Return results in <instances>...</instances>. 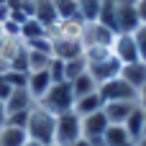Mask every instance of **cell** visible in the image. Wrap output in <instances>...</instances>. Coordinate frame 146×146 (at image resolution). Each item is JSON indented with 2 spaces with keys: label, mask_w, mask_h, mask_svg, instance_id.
I'll return each mask as SVG.
<instances>
[{
  "label": "cell",
  "mask_w": 146,
  "mask_h": 146,
  "mask_svg": "<svg viewBox=\"0 0 146 146\" xmlns=\"http://www.w3.org/2000/svg\"><path fill=\"white\" fill-rule=\"evenodd\" d=\"M0 77H3V74H0Z\"/></svg>",
  "instance_id": "bcb514c9"
},
{
  "label": "cell",
  "mask_w": 146,
  "mask_h": 146,
  "mask_svg": "<svg viewBox=\"0 0 146 146\" xmlns=\"http://www.w3.org/2000/svg\"><path fill=\"white\" fill-rule=\"evenodd\" d=\"M115 10H118V0H100V10H98V21L103 26H108L110 31H115ZM118 33V31H115Z\"/></svg>",
  "instance_id": "44dd1931"
},
{
  "label": "cell",
  "mask_w": 146,
  "mask_h": 146,
  "mask_svg": "<svg viewBox=\"0 0 146 146\" xmlns=\"http://www.w3.org/2000/svg\"><path fill=\"white\" fill-rule=\"evenodd\" d=\"M98 10H100V0H85V3H80V18L82 21H98Z\"/></svg>",
  "instance_id": "484cf974"
},
{
  "label": "cell",
  "mask_w": 146,
  "mask_h": 146,
  "mask_svg": "<svg viewBox=\"0 0 146 146\" xmlns=\"http://www.w3.org/2000/svg\"><path fill=\"white\" fill-rule=\"evenodd\" d=\"M98 92L103 95L105 103H115V100H133L136 103V90L121 74L113 77V80H108V82H103V85H98Z\"/></svg>",
  "instance_id": "5b68a950"
},
{
  "label": "cell",
  "mask_w": 146,
  "mask_h": 146,
  "mask_svg": "<svg viewBox=\"0 0 146 146\" xmlns=\"http://www.w3.org/2000/svg\"><path fill=\"white\" fill-rule=\"evenodd\" d=\"M77 3H85V0H77Z\"/></svg>",
  "instance_id": "f6af8a7d"
},
{
  "label": "cell",
  "mask_w": 146,
  "mask_h": 146,
  "mask_svg": "<svg viewBox=\"0 0 146 146\" xmlns=\"http://www.w3.org/2000/svg\"><path fill=\"white\" fill-rule=\"evenodd\" d=\"M51 38V54L54 59H62V62H69V59H77L85 54V44L80 38Z\"/></svg>",
  "instance_id": "9c48e42d"
},
{
  "label": "cell",
  "mask_w": 146,
  "mask_h": 146,
  "mask_svg": "<svg viewBox=\"0 0 146 146\" xmlns=\"http://www.w3.org/2000/svg\"><path fill=\"white\" fill-rule=\"evenodd\" d=\"M49 146H59V144H49Z\"/></svg>",
  "instance_id": "ee69618b"
},
{
  "label": "cell",
  "mask_w": 146,
  "mask_h": 146,
  "mask_svg": "<svg viewBox=\"0 0 146 146\" xmlns=\"http://www.w3.org/2000/svg\"><path fill=\"white\" fill-rule=\"evenodd\" d=\"M36 105V100L31 98V92L26 90V87H15L13 92H10V98L5 100V110H8V115L10 113H23V110H31Z\"/></svg>",
  "instance_id": "30bf717a"
},
{
  "label": "cell",
  "mask_w": 146,
  "mask_h": 146,
  "mask_svg": "<svg viewBox=\"0 0 146 146\" xmlns=\"http://www.w3.org/2000/svg\"><path fill=\"white\" fill-rule=\"evenodd\" d=\"M26 146H41V144H36V141H31V139H28V141H26Z\"/></svg>",
  "instance_id": "74e56055"
},
{
  "label": "cell",
  "mask_w": 146,
  "mask_h": 146,
  "mask_svg": "<svg viewBox=\"0 0 146 146\" xmlns=\"http://www.w3.org/2000/svg\"><path fill=\"white\" fill-rule=\"evenodd\" d=\"M26 141H28L26 128H15V126L0 128V146H26Z\"/></svg>",
  "instance_id": "d6986e66"
},
{
  "label": "cell",
  "mask_w": 146,
  "mask_h": 146,
  "mask_svg": "<svg viewBox=\"0 0 146 146\" xmlns=\"http://www.w3.org/2000/svg\"><path fill=\"white\" fill-rule=\"evenodd\" d=\"M10 92H13V87H10V85H8V82H5V80L0 77V100L5 103V100L10 98Z\"/></svg>",
  "instance_id": "4dcf8cb0"
},
{
  "label": "cell",
  "mask_w": 146,
  "mask_h": 146,
  "mask_svg": "<svg viewBox=\"0 0 146 146\" xmlns=\"http://www.w3.org/2000/svg\"><path fill=\"white\" fill-rule=\"evenodd\" d=\"M121 146H136V141H126V144H121Z\"/></svg>",
  "instance_id": "f35d334b"
},
{
  "label": "cell",
  "mask_w": 146,
  "mask_h": 146,
  "mask_svg": "<svg viewBox=\"0 0 146 146\" xmlns=\"http://www.w3.org/2000/svg\"><path fill=\"white\" fill-rule=\"evenodd\" d=\"M5 121H8V110H5V103L0 100V128L5 126Z\"/></svg>",
  "instance_id": "e575fe53"
},
{
  "label": "cell",
  "mask_w": 146,
  "mask_h": 146,
  "mask_svg": "<svg viewBox=\"0 0 146 146\" xmlns=\"http://www.w3.org/2000/svg\"><path fill=\"white\" fill-rule=\"evenodd\" d=\"M121 77H123L133 90H141V87L146 85V62L123 64V67H121Z\"/></svg>",
  "instance_id": "9a60e30c"
},
{
  "label": "cell",
  "mask_w": 146,
  "mask_h": 146,
  "mask_svg": "<svg viewBox=\"0 0 146 146\" xmlns=\"http://www.w3.org/2000/svg\"><path fill=\"white\" fill-rule=\"evenodd\" d=\"M136 105L146 110V85L141 87V90H136Z\"/></svg>",
  "instance_id": "d6a6232c"
},
{
  "label": "cell",
  "mask_w": 146,
  "mask_h": 146,
  "mask_svg": "<svg viewBox=\"0 0 146 146\" xmlns=\"http://www.w3.org/2000/svg\"><path fill=\"white\" fill-rule=\"evenodd\" d=\"M0 38H3V26H0Z\"/></svg>",
  "instance_id": "b9f144b4"
},
{
  "label": "cell",
  "mask_w": 146,
  "mask_h": 146,
  "mask_svg": "<svg viewBox=\"0 0 146 146\" xmlns=\"http://www.w3.org/2000/svg\"><path fill=\"white\" fill-rule=\"evenodd\" d=\"M5 21H10V8H8V3L0 5V26H3Z\"/></svg>",
  "instance_id": "836d02e7"
},
{
  "label": "cell",
  "mask_w": 146,
  "mask_h": 146,
  "mask_svg": "<svg viewBox=\"0 0 146 146\" xmlns=\"http://www.w3.org/2000/svg\"><path fill=\"white\" fill-rule=\"evenodd\" d=\"M51 59H54V56H51L49 51L28 49V72H44V69H49Z\"/></svg>",
  "instance_id": "603a6c76"
},
{
  "label": "cell",
  "mask_w": 146,
  "mask_h": 146,
  "mask_svg": "<svg viewBox=\"0 0 146 146\" xmlns=\"http://www.w3.org/2000/svg\"><path fill=\"white\" fill-rule=\"evenodd\" d=\"M36 103H38L41 108H46L49 113L62 115V113H67V110L74 108V92H72V85H69V82H54V85L44 92V98L36 100Z\"/></svg>",
  "instance_id": "3957f363"
},
{
  "label": "cell",
  "mask_w": 146,
  "mask_h": 146,
  "mask_svg": "<svg viewBox=\"0 0 146 146\" xmlns=\"http://www.w3.org/2000/svg\"><path fill=\"white\" fill-rule=\"evenodd\" d=\"M46 36H49V28H46L41 21H36V18H26V21L21 23V41H23V44L36 41V38H46Z\"/></svg>",
  "instance_id": "2e32d148"
},
{
  "label": "cell",
  "mask_w": 146,
  "mask_h": 146,
  "mask_svg": "<svg viewBox=\"0 0 146 146\" xmlns=\"http://www.w3.org/2000/svg\"><path fill=\"white\" fill-rule=\"evenodd\" d=\"M103 105H105V100H103V95L95 90V92H90V95H82V98H77L72 110H74L80 118H85V115L100 113V110H103Z\"/></svg>",
  "instance_id": "8fae6325"
},
{
  "label": "cell",
  "mask_w": 146,
  "mask_h": 146,
  "mask_svg": "<svg viewBox=\"0 0 146 146\" xmlns=\"http://www.w3.org/2000/svg\"><path fill=\"white\" fill-rule=\"evenodd\" d=\"M54 128H56V115L49 113L46 108H41L38 103L31 108V115H28V126H26V133L31 141L41 146L54 144Z\"/></svg>",
  "instance_id": "7a4b0ae2"
},
{
  "label": "cell",
  "mask_w": 146,
  "mask_h": 146,
  "mask_svg": "<svg viewBox=\"0 0 146 146\" xmlns=\"http://www.w3.org/2000/svg\"><path fill=\"white\" fill-rule=\"evenodd\" d=\"M133 108H136L133 100H115V103L103 105V115L108 118V123H126V118Z\"/></svg>",
  "instance_id": "7c38bea8"
},
{
  "label": "cell",
  "mask_w": 146,
  "mask_h": 146,
  "mask_svg": "<svg viewBox=\"0 0 146 146\" xmlns=\"http://www.w3.org/2000/svg\"><path fill=\"white\" fill-rule=\"evenodd\" d=\"M59 18H80V3L77 0H51Z\"/></svg>",
  "instance_id": "d4e9b609"
},
{
  "label": "cell",
  "mask_w": 146,
  "mask_h": 146,
  "mask_svg": "<svg viewBox=\"0 0 146 146\" xmlns=\"http://www.w3.org/2000/svg\"><path fill=\"white\" fill-rule=\"evenodd\" d=\"M136 13L141 18V26H146V0H136Z\"/></svg>",
  "instance_id": "1f68e13d"
},
{
  "label": "cell",
  "mask_w": 146,
  "mask_h": 146,
  "mask_svg": "<svg viewBox=\"0 0 146 146\" xmlns=\"http://www.w3.org/2000/svg\"><path fill=\"white\" fill-rule=\"evenodd\" d=\"M133 38H136V46H139V56H141V62H146V26H139V31L133 33Z\"/></svg>",
  "instance_id": "f546056e"
},
{
  "label": "cell",
  "mask_w": 146,
  "mask_h": 146,
  "mask_svg": "<svg viewBox=\"0 0 146 146\" xmlns=\"http://www.w3.org/2000/svg\"><path fill=\"white\" fill-rule=\"evenodd\" d=\"M121 3H136V0H121Z\"/></svg>",
  "instance_id": "60d3db41"
},
{
  "label": "cell",
  "mask_w": 146,
  "mask_h": 146,
  "mask_svg": "<svg viewBox=\"0 0 146 146\" xmlns=\"http://www.w3.org/2000/svg\"><path fill=\"white\" fill-rule=\"evenodd\" d=\"M136 146H146V136H141V139L136 141Z\"/></svg>",
  "instance_id": "8d00e7d4"
},
{
  "label": "cell",
  "mask_w": 146,
  "mask_h": 146,
  "mask_svg": "<svg viewBox=\"0 0 146 146\" xmlns=\"http://www.w3.org/2000/svg\"><path fill=\"white\" fill-rule=\"evenodd\" d=\"M144 136H146V110H144Z\"/></svg>",
  "instance_id": "ab89813d"
},
{
  "label": "cell",
  "mask_w": 146,
  "mask_h": 146,
  "mask_svg": "<svg viewBox=\"0 0 146 146\" xmlns=\"http://www.w3.org/2000/svg\"><path fill=\"white\" fill-rule=\"evenodd\" d=\"M3 3H8V0H0V5H3Z\"/></svg>",
  "instance_id": "7bdbcfd3"
},
{
  "label": "cell",
  "mask_w": 146,
  "mask_h": 146,
  "mask_svg": "<svg viewBox=\"0 0 146 146\" xmlns=\"http://www.w3.org/2000/svg\"><path fill=\"white\" fill-rule=\"evenodd\" d=\"M85 72H87V62H85V56H77V59L64 62V82H72V80H77V77L85 74Z\"/></svg>",
  "instance_id": "cb8c5ba5"
},
{
  "label": "cell",
  "mask_w": 146,
  "mask_h": 146,
  "mask_svg": "<svg viewBox=\"0 0 146 146\" xmlns=\"http://www.w3.org/2000/svg\"><path fill=\"white\" fill-rule=\"evenodd\" d=\"M141 26V18L136 13V3H121L115 10V31L118 33H136Z\"/></svg>",
  "instance_id": "ba28073f"
},
{
  "label": "cell",
  "mask_w": 146,
  "mask_h": 146,
  "mask_svg": "<svg viewBox=\"0 0 146 146\" xmlns=\"http://www.w3.org/2000/svg\"><path fill=\"white\" fill-rule=\"evenodd\" d=\"M72 146H90V141H87V139H80V141H74Z\"/></svg>",
  "instance_id": "d590c367"
},
{
  "label": "cell",
  "mask_w": 146,
  "mask_h": 146,
  "mask_svg": "<svg viewBox=\"0 0 146 146\" xmlns=\"http://www.w3.org/2000/svg\"><path fill=\"white\" fill-rule=\"evenodd\" d=\"M82 139V118L74 110H67L56 115V128H54V144L59 146H72L74 141Z\"/></svg>",
  "instance_id": "277c9868"
},
{
  "label": "cell",
  "mask_w": 146,
  "mask_h": 146,
  "mask_svg": "<svg viewBox=\"0 0 146 146\" xmlns=\"http://www.w3.org/2000/svg\"><path fill=\"white\" fill-rule=\"evenodd\" d=\"M51 85H54V82H51V77H49V69H44V72H28V85H26V90L31 92L33 100H41L44 92H46Z\"/></svg>",
  "instance_id": "4fadbf2b"
},
{
  "label": "cell",
  "mask_w": 146,
  "mask_h": 146,
  "mask_svg": "<svg viewBox=\"0 0 146 146\" xmlns=\"http://www.w3.org/2000/svg\"><path fill=\"white\" fill-rule=\"evenodd\" d=\"M33 18H36V21H41L46 28H51V26L59 21L56 8H54V3H51V0H33Z\"/></svg>",
  "instance_id": "e0dca14e"
},
{
  "label": "cell",
  "mask_w": 146,
  "mask_h": 146,
  "mask_svg": "<svg viewBox=\"0 0 146 146\" xmlns=\"http://www.w3.org/2000/svg\"><path fill=\"white\" fill-rule=\"evenodd\" d=\"M49 77H51V82H64V62L62 59H51Z\"/></svg>",
  "instance_id": "83f0119b"
},
{
  "label": "cell",
  "mask_w": 146,
  "mask_h": 146,
  "mask_svg": "<svg viewBox=\"0 0 146 146\" xmlns=\"http://www.w3.org/2000/svg\"><path fill=\"white\" fill-rule=\"evenodd\" d=\"M113 38H115V31H110L100 21H85V26H82V44H85V49L87 46H110Z\"/></svg>",
  "instance_id": "8992f818"
},
{
  "label": "cell",
  "mask_w": 146,
  "mask_h": 146,
  "mask_svg": "<svg viewBox=\"0 0 146 146\" xmlns=\"http://www.w3.org/2000/svg\"><path fill=\"white\" fill-rule=\"evenodd\" d=\"M126 131H128V136H131V141H139L141 136H144V108H133L131 113H128V118H126Z\"/></svg>",
  "instance_id": "ac0fdd59"
},
{
  "label": "cell",
  "mask_w": 146,
  "mask_h": 146,
  "mask_svg": "<svg viewBox=\"0 0 146 146\" xmlns=\"http://www.w3.org/2000/svg\"><path fill=\"white\" fill-rule=\"evenodd\" d=\"M82 56L87 62L90 77L98 85H103V82H108V80H113V77L121 74V67L123 64L115 59V54L110 51V46H87Z\"/></svg>",
  "instance_id": "6da1fadb"
},
{
  "label": "cell",
  "mask_w": 146,
  "mask_h": 146,
  "mask_svg": "<svg viewBox=\"0 0 146 146\" xmlns=\"http://www.w3.org/2000/svg\"><path fill=\"white\" fill-rule=\"evenodd\" d=\"M110 51L115 54V59L121 64H133V62H141L139 56V46H136V38L133 33H115L113 44H110Z\"/></svg>",
  "instance_id": "52a82bcc"
},
{
  "label": "cell",
  "mask_w": 146,
  "mask_h": 146,
  "mask_svg": "<svg viewBox=\"0 0 146 146\" xmlns=\"http://www.w3.org/2000/svg\"><path fill=\"white\" fill-rule=\"evenodd\" d=\"M105 128H108V118L103 115V110L82 118V139H98L105 133Z\"/></svg>",
  "instance_id": "5bb4252c"
},
{
  "label": "cell",
  "mask_w": 146,
  "mask_h": 146,
  "mask_svg": "<svg viewBox=\"0 0 146 146\" xmlns=\"http://www.w3.org/2000/svg\"><path fill=\"white\" fill-rule=\"evenodd\" d=\"M103 141H105V146H121L126 141H131V136H128L123 123H108V128L103 133Z\"/></svg>",
  "instance_id": "ffe728a7"
},
{
  "label": "cell",
  "mask_w": 146,
  "mask_h": 146,
  "mask_svg": "<svg viewBox=\"0 0 146 146\" xmlns=\"http://www.w3.org/2000/svg\"><path fill=\"white\" fill-rule=\"evenodd\" d=\"M3 80L15 90V87H26L28 85V72H15V69H8L5 74H3Z\"/></svg>",
  "instance_id": "4316f807"
},
{
  "label": "cell",
  "mask_w": 146,
  "mask_h": 146,
  "mask_svg": "<svg viewBox=\"0 0 146 146\" xmlns=\"http://www.w3.org/2000/svg\"><path fill=\"white\" fill-rule=\"evenodd\" d=\"M69 85H72L74 100H77V98H82V95H90V92H95V90H98V82H95V80L90 77V72L80 74V77H77V80H72Z\"/></svg>",
  "instance_id": "7402d4cb"
},
{
  "label": "cell",
  "mask_w": 146,
  "mask_h": 146,
  "mask_svg": "<svg viewBox=\"0 0 146 146\" xmlns=\"http://www.w3.org/2000/svg\"><path fill=\"white\" fill-rule=\"evenodd\" d=\"M28 115H31V110H23V113H10V115H8V121H5V126L26 128V126H28Z\"/></svg>",
  "instance_id": "f1b7e54d"
}]
</instances>
